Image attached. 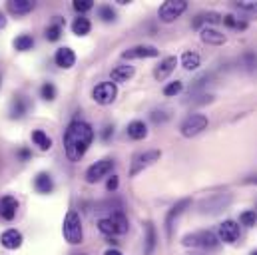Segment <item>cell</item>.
I'll use <instances>...</instances> for the list:
<instances>
[{
  "label": "cell",
  "instance_id": "obj_31",
  "mask_svg": "<svg viewBox=\"0 0 257 255\" xmlns=\"http://www.w3.org/2000/svg\"><path fill=\"white\" fill-rule=\"evenodd\" d=\"M40 96H42L46 102L56 100V86H54L52 82H44L42 88H40Z\"/></svg>",
  "mask_w": 257,
  "mask_h": 255
},
{
  "label": "cell",
  "instance_id": "obj_25",
  "mask_svg": "<svg viewBox=\"0 0 257 255\" xmlns=\"http://www.w3.org/2000/svg\"><path fill=\"white\" fill-rule=\"evenodd\" d=\"M62 26H64V20L56 16L54 24H50V26L46 28V34H44V36H46V40H50V42L60 40V36H62Z\"/></svg>",
  "mask_w": 257,
  "mask_h": 255
},
{
  "label": "cell",
  "instance_id": "obj_36",
  "mask_svg": "<svg viewBox=\"0 0 257 255\" xmlns=\"http://www.w3.org/2000/svg\"><path fill=\"white\" fill-rule=\"evenodd\" d=\"M182 90H184V84H182L180 80H176V82H170V84L164 88V96H178Z\"/></svg>",
  "mask_w": 257,
  "mask_h": 255
},
{
  "label": "cell",
  "instance_id": "obj_1",
  "mask_svg": "<svg viewBox=\"0 0 257 255\" xmlns=\"http://www.w3.org/2000/svg\"><path fill=\"white\" fill-rule=\"evenodd\" d=\"M94 142V130L88 122L82 120H74L70 122L64 132V152L66 158L76 164L84 158V154L88 152V148Z\"/></svg>",
  "mask_w": 257,
  "mask_h": 255
},
{
  "label": "cell",
  "instance_id": "obj_34",
  "mask_svg": "<svg viewBox=\"0 0 257 255\" xmlns=\"http://www.w3.org/2000/svg\"><path fill=\"white\" fill-rule=\"evenodd\" d=\"M98 16H100L104 22H112V20L116 18V12L112 10V6H108V4H102V6L98 8Z\"/></svg>",
  "mask_w": 257,
  "mask_h": 255
},
{
  "label": "cell",
  "instance_id": "obj_3",
  "mask_svg": "<svg viewBox=\"0 0 257 255\" xmlns=\"http://www.w3.org/2000/svg\"><path fill=\"white\" fill-rule=\"evenodd\" d=\"M182 243L186 247H201V249H215L219 245V239L213 231L203 229V231H195V233H188L184 235Z\"/></svg>",
  "mask_w": 257,
  "mask_h": 255
},
{
  "label": "cell",
  "instance_id": "obj_8",
  "mask_svg": "<svg viewBox=\"0 0 257 255\" xmlns=\"http://www.w3.org/2000/svg\"><path fill=\"white\" fill-rule=\"evenodd\" d=\"M112 170H114V160L104 158V160L92 164V166L86 170V182H88V184H98V182H100L102 178H106Z\"/></svg>",
  "mask_w": 257,
  "mask_h": 255
},
{
  "label": "cell",
  "instance_id": "obj_50",
  "mask_svg": "<svg viewBox=\"0 0 257 255\" xmlns=\"http://www.w3.org/2000/svg\"><path fill=\"white\" fill-rule=\"evenodd\" d=\"M255 213H257V209H255Z\"/></svg>",
  "mask_w": 257,
  "mask_h": 255
},
{
  "label": "cell",
  "instance_id": "obj_45",
  "mask_svg": "<svg viewBox=\"0 0 257 255\" xmlns=\"http://www.w3.org/2000/svg\"><path fill=\"white\" fill-rule=\"evenodd\" d=\"M6 24V20H4V16H2V12H0V28Z\"/></svg>",
  "mask_w": 257,
  "mask_h": 255
},
{
  "label": "cell",
  "instance_id": "obj_39",
  "mask_svg": "<svg viewBox=\"0 0 257 255\" xmlns=\"http://www.w3.org/2000/svg\"><path fill=\"white\" fill-rule=\"evenodd\" d=\"M118 186H120V180H118V176H112V178L108 180V184H106V190H108V191H116V190H118Z\"/></svg>",
  "mask_w": 257,
  "mask_h": 255
},
{
  "label": "cell",
  "instance_id": "obj_24",
  "mask_svg": "<svg viewBox=\"0 0 257 255\" xmlns=\"http://www.w3.org/2000/svg\"><path fill=\"white\" fill-rule=\"evenodd\" d=\"M32 142H34L42 152H48V150L52 148V138H50L46 132H42V130H34V132H32Z\"/></svg>",
  "mask_w": 257,
  "mask_h": 255
},
{
  "label": "cell",
  "instance_id": "obj_5",
  "mask_svg": "<svg viewBox=\"0 0 257 255\" xmlns=\"http://www.w3.org/2000/svg\"><path fill=\"white\" fill-rule=\"evenodd\" d=\"M188 8V2L186 0H168L160 6L158 10V16L162 22H174L176 18H180Z\"/></svg>",
  "mask_w": 257,
  "mask_h": 255
},
{
  "label": "cell",
  "instance_id": "obj_27",
  "mask_svg": "<svg viewBox=\"0 0 257 255\" xmlns=\"http://www.w3.org/2000/svg\"><path fill=\"white\" fill-rule=\"evenodd\" d=\"M199 64H201V56H199L197 52H192V50L184 52V56H182V66H184L186 70H197Z\"/></svg>",
  "mask_w": 257,
  "mask_h": 255
},
{
  "label": "cell",
  "instance_id": "obj_49",
  "mask_svg": "<svg viewBox=\"0 0 257 255\" xmlns=\"http://www.w3.org/2000/svg\"><path fill=\"white\" fill-rule=\"evenodd\" d=\"M192 255H199V253H192Z\"/></svg>",
  "mask_w": 257,
  "mask_h": 255
},
{
  "label": "cell",
  "instance_id": "obj_20",
  "mask_svg": "<svg viewBox=\"0 0 257 255\" xmlns=\"http://www.w3.org/2000/svg\"><path fill=\"white\" fill-rule=\"evenodd\" d=\"M32 8H34V2L32 0H10L8 2V10L12 14H18V16L32 12Z\"/></svg>",
  "mask_w": 257,
  "mask_h": 255
},
{
  "label": "cell",
  "instance_id": "obj_9",
  "mask_svg": "<svg viewBox=\"0 0 257 255\" xmlns=\"http://www.w3.org/2000/svg\"><path fill=\"white\" fill-rule=\"evenodd\" d=\"M217 239L223 243H235L239 239V225L233 219H225L217 227Z\"/></svg>",
  "mask_w": 257,
  "mask_h": 255
},
{
  "label": "cell",
  "instance_id": "obj_26",
  "mask_svg": "<svg viewBox=\"0 0 257 255\" xmlns=\"http://www.w3.org/2000/svg\"><path fill=\"white\" fill-rule=\"evenodd\" d=\"M156 227L152 221H146V255H152L156 249Z\"/></svg>",
  "mask_w": 257,
  "mask_h": 255
},
{
  "label": "cell",
  "instance_id": "obj_44",
  "mask_svg": "<svg viewBox=\"0 0 257 255\" xmlns=\"http://www.w3.org/2000/svg\"><path fill=\"white\" fill-rule=\"evenodd\" d=\"M245 184H255V186H257V176H251V178H247V180H245Z\"/></svg>",
  "mask_w": 257,
  "mask_h": 255
},
{
  "label": "cell",
  "instance_id": "obj_15",
  "mask_svg": "<svg viewBox=\"0 0 257 255\" xmlns=\"http://www.w3.org/2000/svg\"><path fill=\"white\" fill-rule=\"evenodd\" d=\"M0 243L4 249H18L22 245V233L16 229H6L0 235Z\"/></svg>",
  "mask_w": 257,
  "mask_h": 255
},
{
  "label": "cell",
  "instance_id": "obj_23",
  "mask_svg": "<svg viewBox=\"0 0 257 255\" xmlns=\"http://www.w3.org/2000/svg\"><path fill=\"white\" fill-rule=\"evenodd\" d=\"M90 30H92V22H90L86 16H78V18L72 22V32H74L76 36H86V34H90Z\"/></svg>",
  "mask_w": 257,
  "mask_h": 255
},
{
  "label": "cell",
  "instance_id": "obj_7",
  "mask_svg": "<svg viewBox=\"0 0 257 255\" xmlns=\"http://www.w3.org/2000/svg\"><path fill=\"white\" fill-rule=\"evenodd\" d=\"M207 124H209V120H207L203 114H192V116H188V118L182 122L180 132H182L184 138H193V136L201 134V132L207 128Z\"/></svg>",
  "mask_w": 257,
  "mask_h": 255
},
{
  "label": "cell",
  "instance_id": "obj_13",
  "mask_svg": "<svg viewBox=\"0 0 257 255\" xmlns=\"http://www.w3.org/2000/svg\"><path fill=\"white\" fill-rule=\"evenodd\" d=\"M176 66H178V58H176V56H166L162 62L156 66V70H154V78H156L158 82L166 80V78L176 70Z\"/></svg>",
  "mask_w": 257,
  "mask_h": 255
},
{
  "label": "cell",
  "instance_id": "obj_33",
  "mask_svg": "<svg viewBox=\"0 0 257 255\" xmlns=\"http://www.w3.org/2000/svg\"><path fill=\"white\" fill-rule=\"evenodd\" d=\"M223 24H225L227 28H235V30H245V28H247V24L241 22V20H237L233 14H225V16H223Z\"/></svg>",
  "mask_w": 257,
  "mask_h": 255
},
{
  "label": "cell",
  "instance_id": "obj_14",
  "mask_svg": "<svg viewBox=\"0 0 257 255\" xmlns=\"http://www.w3.org/2000/svg\"><path fill=\"white\" fill-rule=\"evenodd\" d=\"M28 108H30V102H28L24 96L12 98V102H10V118H12V120L24 118V114L28 112Z\"/></svg>",
  "mask_w": 257,
  "mask_h": 255
},
{
  "label": "cell",
  "instance_id": "obj_16",
  "mask_svg": "<svg viewBox=\"0 0 257 255\" xmlns=\"http://www.w3.org/2000/svg\"><path fill=\"white\" fill-rule=\"evenodd\" d=\"M54 62H56V66H60V68L68 70V68H72V66L76 64V54H74V50L68 48V46L58 48L56 54H54Z\"/></svg>",
  "mask_w": 257,
  "mask_h": 255
},
{
  "label": "cell",
  "instance_id": "obj_6",
  "mask_svg": "<svg viewBox=\"0 0 257 255\" xmlns=\"http://www.w3.org/2000/svg\"><path fill=\"white\" fill-rule=\"evenodd\" d=\"M162 158V152L160 150H150V152H142L138 156L132 158V168H130V176L136 178L140 172H144L148 166H152L154 162H158Z\"/></svg>",
  "mask_w": 257,
  "mask_h": 255
},
{
  "label": "cell",
  "instance_id": "obj_42",
  "mask_svg": "<svg viewBox=\"0 0 257 255\" xmlns=\"http://www.w3.org/2000/svg\"><path fill=\"white\" fill-rule=\"evenodd\" d=\"M18 156H20V158H22V160H28V158H30V152H28V150H26V148H22V150H20V152H18Z\"/></svg>",
  "mask_w": 257,
  "mask_h": 255
},
{
  "label": "cell",
  "instance_id": "obj_17",
  "mask_svg": "<svg viewBox=\"0 0 257 255\" xmlns=\"http://www.w3.org/2000/svg\"><path fill=\"white\" fill-rule=\"evenodd\" d=\"M201 40L205 42V44H213V46H221V44H225V34H221L219 30H215V28H209V26H205V28H201Z\"/></svg>",
  "mask_w": 257,
  "mask_h": 255
},
{
  "label": "cell",
  "instance_id": "obj_4",
  "mask_svg": "<svg viewBox=\"0 0 257 255\" xmlns=\"http://www.w3.org/2000/svg\"><path fill=\"white\" fill-rule=\"evenodd\" d=\"M118 96V88L114 82H100L92 90V100L100 106H110Z\"/></svg>",
  "mask_w": 257,
  "mask_h": 255
},
{
  "label": "cell",
  "instance_id": "obj_19",
  "mask_svg": "<svg viewBox=\"0 0 257 255\" xmlns=\"http://www.w3.org/2000/svg\"><path fill=\"white\" fill-rule=\"evenodd\" d=\"M132 76H134V66H130V64L116 66V68L112 70V74H110V78H112L114 84H116V82H128Z\"/></svg>",
  "mask_w": 257,
  "mask_h": 255
},
{
  "label": "cell",
  "instance_id": "obj_2",
  "mask_svg": "<svg viewBox=\"0 0 257 255\" xmlns=\"http://www.w3.org/2000/svg\"><path fill=\"white\" fill-rule=\"evenodd\" d=\"M62 235L70 245H80L84 241V229H82V219L76 209H70L66 213L64 223H62Z\"/></svg>",
  "mask_w": 257,
  "mask_h": 255
},
{
  "label": "cell",
  "instance_id": "obj_47",
  "mask_svg": "<svg viewBox=\"0 0 257 255\" xmlns=\"http://www.w3.org/2000/svg\"><path fill=\"white\" fill-rule=\"evenodd\" d=\"M76 255H86V253H76Z\"/></svg>",
  "mask_w": 257,
  "mask_h": 255
},
{
  "label": "cell",
  "instance_id": "obj_48",
  "mask_svg": "<svg viewBox=\"0 0 257 255\" xmlns=\"http://www.w3.org/2000/svg\"><path fill=\"white\" fill-rule=\"evenodd\" d=\"M0 84H2V78H0Z\"/></svg>",
  "mask_w": 257,
  "mask_h": 255
},
{
  "label": "cell",
  "instance_id": "obj_41",
  "mask_svg": "<svg viewBox=\"0 0 257 255\" xmlns=\"http://www.w3.org/2000/svg\"><path fill=\"white\" fill-rule=\"evenodd\" d=\"M110 136H114V126H106V128H104L102 140H104V142H108V140H110Z\"/></svg>",
  "mask_w": 257,
  "mask_h": 255
},
{
  "label": "cell",
  "instance_id": "obj_32",
  "mask_svg": "<svg viewBox=\"0 0 257 255\" xmlns=\"http://www.w3.org/2000/svg\"><path fill=\"white\" fill-rule=\"evenodd\" d=\"M239 221H241V225H245V227H253L257 223L255 209H245V211L239 215Z\"/></svg>",
  "mask_w": 257,
  "mask_h": 255
},
{
  "label": "cell",
  "instance_id": "obj_21",
  "mask_svg": "<svg viewBox=\"0 0 257 255\" xmlns=\"http://www.w3.org/2000/svg\"><path fill=\"white\" fill-rule=\"evenodd\" d=\"M110 219L114 221V225H116V229H118V235H124V233H128L130 221H128V217H126V213H124L122 209L114 211V213L110 215Z\"/></svg>",
  "mask_w": 257,
  "mask_h": 255
},
{
  "label": "cell",
  "instance_id": "obj_40",
  "mask_svg": "<svg viewBox=\"0 0 257 255\" xmlns=\"http://www.w3.org/2000/svg\"><path fill=\"white\" fill-rule=\"evenodd\" d=\"M152 120H154V122H166L168 116H166L164 112H154V114H152Z\"/></svg>",
  "mask_w": 257,
  "mask_h": 255
},
{
  "label": "cell",
  "instance_id": "obj_28",
  "mask_svg": "<svg viewBox=\"0 0 257 255\" xmlns=\"http://www.w3.org/2000/svg\"><path fill=\"white\" fill-rule=\"evenodd\" d=\"M34 46V38L30 34H20L16 40H14V48L20 50V52H26V50H32Z\"/></svg>",
  "mask_w": 257,
  "mask_h": 255
},
{
  "label": "cell",
  "instance_id": "obj_38",
  "mask_svg": "<svg viewBox=\"0 0 257 255\" xmlns=\"http://www.w3.org/2000/svg\"><path fill=\"white\" fill-rule=\"evenodd\" d=\"M243 62H245L247 68H253V66H257V56L253 52H245L243 54Z\"/></svg>",
  "mask_w": 257,
  "mask_h": 255
},
{
  "label": "cell",
  "instance_id": "obj_35",
  "mask_svg": "<svg viewBox=\"0 0 257 255\" xmlns=\"http://www.w3.org/2000/svg\"><path fill=\"white\" fill-rule=\"evenodd\" d=\"M72 6H74V10L80 12V16H82L84 12H88V10L94 8V2H92V0H74Z\"/></svg>",
  "mask_w": 257,
  "mask_h": 255
},
{
  "label": "cell",
  "instance_id": "obj_30",
  "mask_svg": "<svg viewBox=\"0 0 257 255\" xmlns=\"http://www.w3.org/2000/svg\"><path fill=\"white\" fill-rule=\"evenodd\" d=\"M98 229H100L104 235H108V237H112V235H118V229H116V225H114V221H112L110 217H104V219H100V221H98Z\"/></svg>",
  "mask_w": 257,
  "mask_h": 255
},
{
  "label": "cell",
  "instance_id": "obj_29",
  "mask_svg": "<svg viewBox=\"0 0 257 255\" xmlns=\"http://www.w3.org/2000/svg\"><path fill=\"white\" fill-rule=\"evenodd\" d=\"M229 201H231V197H229V195H227L225 199H223V195H215V197L207 199V201L203 203V207H213V209H211V213H213V211H219V209H223V207H225Z\"/></svg>",
  "mask_w": 257,
  "mask_h": 255
},
{
  "label": "cell",
  "instance_id": "obj_12",
  "mask_svg": "<svg viewBox=\"0 0 257 255\" xmlns=\"http://www.w3.org/2000/svg\"><path fill=\"white\" fill-rule=\"evenodd\" d=\"M18 211V199L14 195H4L0 199V217L6 221H12Z\"/></svg>",
  "mask_w": 257,
  "mask_h": 255
},
{
  "label": "cell",
  "instance_id": "obj_37",
  "mask_svg": "<svg viewBox=\"0 0 257 255\" xmlns=\"http://www.w3.org/2000/svg\"><path fill=\"white\" fill-rule=\"evenodd\" d=\"M235 6H237L239 10H245V12H257V2H251V0L235 2Z\"/></svg>",
  "mask_w": 257,
  "mask_h": 255
},
{
  "label": "cell",
  "instance_id": "obj_22",
  "mask_svg": "<svg viewBox=\"0 0 257 255\" xmlns=\"http://www.w3.org/2000/svg\"><path fill=\"white\" fill-rule=\"evenodd\" d=\"M128 136L132 140H144L148 136V126L142 120H134L128 124Z\"/></svg>",
  "mask_w": 257,
  "mask_h": 255
},
{
  "label": "cell",
  "instance_id": "obj_18",
  "mask_svg": "<svg viewBox=\"0 0 257 255\" xmlns=\"http://www.w3.org/2000/svg\"><path fill=\"white\" fill-rule=\"evenodd\" d=\"M34 188H36L38 193H52V190H54V180H52V176L46 174V172H40V174L34 178Z\"/></svg>",
  "mask_w": 257,
  "mask_h": 255
},
{
  "label": "cell",
  "instance_id": "obj_10",
  "mask_svg": "<svg viewBox=\"0 0 257 255\" xmlns=\"http://www.w3.org/2000/svg\"><path fill=\"white\" fill-rule=\"evenodd\" d=\"M190 205H192V199H190V197H186V199H180V201H178V203H176V205L166 213V235H168V237H172L174 221H176V219H178V217H180V215H182Z\"/></svg>",
  "mask_w": 257,
  "mask_h": 255
},
{
  "label": "cell",
  "instance_id": "obj_43",
  "mask_svg": "<svg viewBox=\"0 0 257 255\" xmlns=\"http://www.w3.org/2000/svg\"><path fill=\"white\" fill-rule=\"evenodd\" d=\"M104 255H124L122 251H118V249H106Z\"/></svg>",
  "mask_w": 257,
  "mask_h": 255
},
{
  "label": "cell",
  "instance_id": "obj_46",
  "mask_svg": "<svg viewBox=\"0 0 257 255\" xmlns=\"http://www.w3.org/2000/svg\"><path fill=\"white\" fill-rule=\"evenodd\" d=\"M251 255H257V249H255V251H251Z\"/></svg>",
  "mask_w": 257,
  "mask_h": 255
},
{
  "label": "cell",
  "instance_id": "obj_11",
  "mask_svg": "<svg viewBox=\"0 0 257 255\" xmlns=\"http://www.w3.org/2000/svg\"><path fill=\"white\" fill-rule=\"evenodd\" d=\"M160 54V50L156 46H148V44H140L122 52L124 60H134V58H156Z\"/></svg>",
  "mask_w": 257,
  "mask_h": 255
}]
</instances>
